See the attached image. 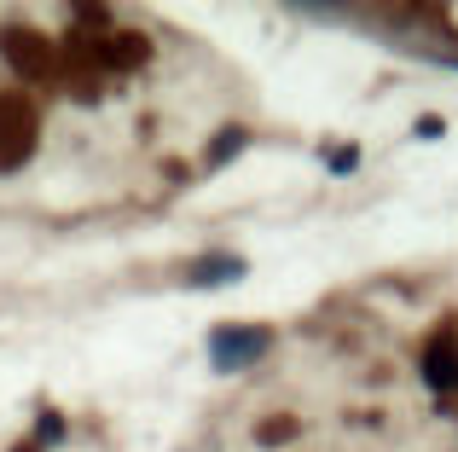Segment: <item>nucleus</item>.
Segmentation results:
<instances>
[{
	"label": "nucleus",
	"mask_w": 458,
	"mask_h": 452,
	"mask_svg": "<svg viewBox=\"0 0 458 452\" xmlns=\"http://www.w3.org/2000/svg\"><path fill=\"white\" fill-rule=\"evenodd\" d=\"M35 146V116L18 99H0V169H18Z\"/></svg>",
	"instance_id": "nucleus-2"
},
{
	"label": "nucleus",
	"mask_w": 458,
	"mask_h": 452,
	"mask_svg": "<svg viewBox=\"0 0 458 452\" xmlns=\"http://www.w3.org/2000/svg\"><path fill=\"white\" fill-rule=\"evenodd\" d=\"M418 372H424V383L436 389V395H453L458 389V331H441V337L429 342Z\"/></svg>",
	"instance_id": "nucleus-3"
},
{
	"label": "nucleus",
	"mask_w": 458,
	"mask_h": 452,
	"mask_svg": "<svg viewBox=\"0 0 458 452\" xmlns=\"http://www.w3.org/2000/svg\"><path fill=\"white\" fill-rule=\"evenodd\" d=\"M233 279H244V261H233V255H215V261H203L198 272H191V284H233Z\"/></svg>",
	"instance_id": "nucleus-4"
},
{
	"label": "nucleus",
	"mask_w": 458,
	"mask_h": 452,
	"mask_svg": "<svg viewBox=\"0 0 458 452\" xmlns=\"http://www.w3.org/2000/svg\"><path fill=\"white\" fill-rule=\"evenodd\" d=\"M238 146H244V134H238V128H233V134H221V139H215V163H221V157H233Z\"/></svg>",
	"instance_id": "nucleus-6"
},
{
	"label": "nucleus",
	"mask_w": 458,
	"mask_h": 452,
	"mask_svg": "<svg viewBox=\"0 0 458 452\" xmlns=\"http://www.w3.org/2000/svg\"><path fill=\"white\" fill-rule=\"evenodd\" d=\"M273 348V337L261 325H221L209 337V354H215V365L221 372H238V365H256L261 354Z\"/></svg>",
	"instance_id": "nucleus-1"
},
{
	"label": "nucleus",
	"mask_w": 458,
	"mask_h": 452,
	"mask_svg": "<svg viewBox=\"0 0 458 452\" xmlns=\"http://www.w3.org/2000/svg\"><path fill=\"white\" fill-rule=\"evenodd\" d=\"M6 53H12V64H23V70L41 64V53L30 46V35H23V29H12V35H6Z\"/></svg>",
	"instance_id": "nucleus-5"
}]
</instances>
